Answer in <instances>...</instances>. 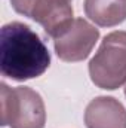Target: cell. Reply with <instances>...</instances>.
<instances>
[{"instance_id":"6da1fadb","label":"cell","mask_w":126,"mask_h":128,"mask_svg":"<svg viewBox=\"0 0 126 128\" xmlns=\"http://www.w3.org/2000/svg\"><path fill=\"white\" fill-rule=\"evenodd\" d=\"M51 64V54L40 36L24 22H7L0 30V72L12 80L42 76Z\"/></svg>"},{"instance_id":"7a4b0ae2","label":"cell","mask_w":126,"mask_h":128,"mask_svg":"<svg viewBox=\"0 0 126 128\" xmlns=\"http://www.w3.org/2000/svg\"><path fill=\"white\" fill-rule=\"evenodd\" d=\"M1 125L10 128H45L46 109L42 96L30 86H9L0 90Z\"/></svg>"},{"instance_id":"3957f363","label":"cell","mask_w":126,"mask_h":128,"mask_svg":"<svg viewBox=\"0 0 126 128\" xmlns=\"http://www.w3.org/2000/svg\"><path fill=\"white\" fill-rule=\"evenodd\" d=\"M91 80L101 90H117L126 84V32L108 33L89 61Z\"/></svg>"},{"instance_id":"277c9868","label":"cell","mask_w":126,"mask_h":128,"mask_svg":"<svg viewBox=\"0 0 126 128\" xmlns=\"http://www.w3.org/2000/svg\"><path fill=\"white\" fill-rule=\"evenodd\" d=\"M10 4L16 14L40 24L52 39L61 34L74 20L70 0H10Z\"/></svg>"},{"instance_id":"5b68a950","label":"cell","mask_w":126,"mask_h":128,"mask_svg":"<svg viewBox=\"0 0 126 128\" xmlns=\"http://www.w3.org/2000/svg\"><path fill=\"white\" fill-rule=\"evenodd\" d=\"M99 39V30L83 18H74L68 27L54 39V48L65 63L83 61L92 52Z\"/></svg>"},{"instance_id":"8992f818","label":"cell","mask_w":126,"mask_h":128,"mask_svg":"<svg viewBox=\"0 0 126 128\" xmlns=\"http://www.w3.org/2000/svg\"><path fill=\"white\" fill-rule=\"evenodd\" d=\"M88 128H126V109L114 97H96L85 109Z\"/></svg>"},{"instance_id":"52a82bcc","label":"cell","mask_w":126,"mask_h":128,"mask_svg":"<svg viewBox=\"0 0 126 128\" xmlns=\"http://www.w3.org/2000/svg\"><path fill=\"white\" fill-rule=\"evenodd\" d=\"M83 9L99 27H114L126 20V0H85Z\"/></svg>"},{"instance_id":"ba28073f","label":"cell","mask_w":126,"mask_h":128,"mask_svg":"<svg viewBox=\"0 0 126 128\" xmlns=\"http://www.w3.org/2000/svg\"><path fill=\"white\" fill-rule=\"evenodd\" d=\"M125 96H126V85H125Z\"/></svg>"},{"instance_id":"9c48e42d","label":"cell","mask_w":126,"mask_h":128,"mask_svg":"<svg viewBox=\"0 0 126 128\" xmlns=\"http://www.w3.org/2000/svg\"><path fill=\"white\" fill-rule=\"evenodd\" d=\"M70 2H71V0H70Z\"/></svg>"}]
</instances>
